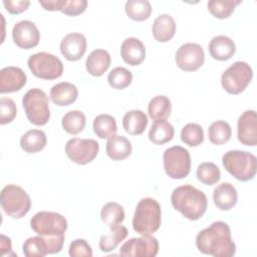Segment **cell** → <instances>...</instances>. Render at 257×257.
I'll list each match as a JSON object with an SVG mask.
<instances>
[{
  "label": "cell",
  "instance_id": "6da1fadb",
  "mask_svg": "<svg viewBox=\"0 0 257 257\" xmlns=\"http://www.w3.org/2000/svg\"><path fill=\"white\" fill-rule=\"evenodd\" d=\"M196 246L201 253L214 257H232L236 252L231 229L223 221L213 222L201 230L196 236Z\"/></svg>",
  "mask_w": 257,
  "mask_h": 257
},
{
  "label": "cell",
  "instance_id": "7a4b0ae2",
  "mask_svg": "<svg viewBox=\"0 0 257 257\" xmlns=\"http://www.w3.org/2000/svg\"><path fill=\"white\" fill-rule=\"evenodd\" d=\"M171 202L178 212L191 221L201 219L208 207L205 193L188 184L179 186L173 191Z\"/></svg>",
  "mask_w": 257,
  "mask_h": 257
},
{
  "label": "cell",
  "instance_id": "3957f363",
  "mask_svg": "<svg viewBox=\"0 0 257 257\" xmlns=\"http://www.w3.org/2000/svg\"><path fill=\"white\" fill-rule=\"evenodd\" d=\"M162 222V210L159 202L153 198H143L137 205L133 218V228L140 235H152Z\"/></svg>",
  "mask_w": 257,
  "mask_h": 257
},
{
  "label": "cell",
  "instance_id": "277c9868",
  "mask_svg": "<svg viewBox=\"0 0 257 257\" xmlns=\"http://www.w3.org/2000/svg\"><path fill=\"white\" fill-rule=\"evenodd\" d=\"M222 164L230 175L241 182L251 181L256 175V157L246 151H228L222 157Z\"/></svg>",
  "mask_w": 257,
  "mask_h": 257
},
{
  "label": "cell",
  "instance_id": "5b68a950",
  "mask_svg": "<svg viewBox=\"0 0 257 257\" xmlns=\"http://www.w3.org/2000/svg\"><path fill=\"white\" fill-rule=\"evenodd\" d=\"M22 106L31 123L41 126L48 122L50 118L49 100L42 89H29L22 97Z\"/></svg>",
  "mask_w": 257,
  "mask_h": 257
},
{
  "label": "cell",
  "instance_id": "8992f818",
  "mask_svg": "<svg viewBox=\"0 0 257 257\" xmlns=\"http://www.w3.org/2000/svg\"><path fill=\"white\" fill-rule=\"evenodd\" d=\"M0 204L3 211L14 219L24 217L31 208L29 195L21 187L10 184L1 190Z\"/></svg>",
  "mask_w": 257,
  "mask_h": 257
},
{
  "label": "cell",
  "instance_id": "52a82bcc",
  "mask_svg": "<svg viewBox=\"0 0 257 257\" xmlns=\"http://www.w3.org/2000/svg\"><path fill=\"white\" fill-rule=\"evenodd\" d=\"M253 78V70L245 61H236L221 75V85L230 94H239L245 90Z\"/></svg>",
  "mask_w": 257,
  "mask_h": 257
},
{
  "label": "cell",
  "instance_id": "ba28073f",
  "mask_svg": "<svg viewBox=\"0 0 257 257\" xmlns=\"http://www.w3.org/2000/svg\"><path fill=\"white\" fill-rule=\"evenodd\" d=\"M30 227L37 235L48 238L64 237L67 221L61 214L40 211L31 218Z\"/></svg>",
  "mask_w": 257,
  "mask_h": 257
},
{
  "label": "cell",
  "instance_id": "9c48e42d",
  "mask_svg": "<svg viewBox=\"0 0 257 257\" xmlns=\"http://www.w3.org/2000/svg\"><path fill=\"white\" fill-rule=\"evenodd\" d=\"M32 74L40 79L52 80L60 77L63 72V63L55 55L48 52H37L27 60Z\"/></svg>",
  "mask_w": 257,
  "mask_h": 257
},
{
  "label": "cell",
  "instance_id": "30bf717a",
  "mask_svg": "<svg viewBox=\"0 0 257 257\" xmlns=\"http://www.w3.org/2000/svg\"><path fill=\"white\" fill-rule=\"evenodd\" d=\"M166 174L175 180L186 178L191 172V156L187 149L174 146L167 149L163 155Z\"/></svg>",
  "mask_w": 257,
  "mask_h": 257
},
{
  "label": "cell",
  "instance_id": "8fae6325",
  "mask_svg": "<svg viewBox=\"0 0 257 257\" xmlns=\"http://www.w3.org/2000/svg\"><path fill=\"white\" fill-rule=\"evenodd\" d=\"M99 151V145L92 139L73 138L67 141L65 153L68 159L77 165H86L92 162Z\"/></svg>",
  "mask_w": 257,
  "mask_h": 257
},
{
  "label": "cell",
  "instance_id": "7c38bea8",
  "mask_svg": "<svg viewBox=\"0 0 257 257\" xmlns=\"http://www.w3.org/2000/svg\"><path fill=\"white\" fill-rule=\"evenodd\" d=\"M159 241L151 235L131 238L125 241L120 249L119 255L128 257H155L159 252Z\"/></svg>",
  "mask_w": 257,
  "mask_h": 257
},
{
  "label": "cell",
  "instance_id": "4fadbf2b",
  "mask_svg": "<svg viewBox=\"0 0 257 257\" xmlns=\"http://www.w3.org/2000/svg\"><path fill=\"white\" fill-rule=\"evenodd\" d=\"M175 60L180 69L189 72L195 71L204 64L205 52L200 44L188 42L179 47Z\"/></svg>",
  "mask_w": 257,
  "mask_h": 257
},
{
  "label": "cell",
  "instance_id": "5bb4252c",
  "mask_svg": "<svg viewBox=\"0 0 257 257\" xmlns=\"http://www.w3.org/2000/svg\"><path fill=\"white\" fill-rule=\"evenodd\" d=\"M12 39L19 48L31 49L38 45L40 32L32 21L21 20L13 26Z\"/></svg>",
  "mask_w": 257,
  "mask_h": 257
},
{
  "label": "cell",
  "instance_id": "9a60e30c",
  "mask_svg": "<svg viewBox=\"0 0 257 257\" xmlns=\"http://www.w3.org/2000/svg\"><path fill=\"white\" fill-rule=\"evenodd\" d=\"M62 245L51 241L48 238L37 235L28 238L22 246L23 254L26 257H43L47 254H55L61 251Z\"/></svg>",
  "mask_w": 257,
  "mask_h": 257
},
{
  "label": "cell",
  "instance_id": "2e32d148",
  "mask_svg": "<svg viewBox=\"0 0 257 257\" xmlns=\"http://www.w3.org/2000/svg\"><path fill=\"white\" fill-rule=\"evenodd\" d=\"M237 137L241 144L255 147L257 145V115L253 109L245 110L238 118Z\"/></svg>",
  "mask_w": 257,
  "mask_h": 257
},
{
  "label": "cell",
  "instance_id": "e0dca14e",
  "mask_svg": "<svg viewBox=\"0 0 257 257\" xmlns=\"http://www.w3.org/2000/svg\"><path fill=\"white\" fill-rule=\"evenodd\" d=\"M86 47L85 36L78 32L68 33L60 42V52L69 61L79 60L84 55Z\"/></svg>",
  "mask_w": 257,
  "mask_h": 257
},
{
  "label": "cell",
  "instance_id": "ac0fdd59",
  "mask_svg": "<svg viewBox=\"0 0 257 257\" xmlns=\"http://www.w3.org/2000/svg\"><path fill=\"white\" fill-rule=\"evenodd\" d=\"M27 81L25 72L17 66H7L0 70V92L10 93L20 90Z\"/></svg>",
  "mask_w": 257,
  "mask_h": 257
},
{
  "label": "cell",
  "instance_id": "d6986e66",
  "mask_svg": "<svg viewBox=\"0 0 257 257\" xmlns=\"http://www.w3.org/2000/svg\"><path fill=\"white\" fill-rule=\"evenodd\" d=\"M122 60L132 65H140L146 58V47L137 37H128L123 40L120 46Z\"/></svg>",
  "mask_w": 257,
  "mask_h": 257
},
{
  "label": "cell",
  "instance_id": "ffe728a7",
  "mask_svg": "<svg viewBox=\"0 0 257 257\" xmlns=\"http://www.w3.org/2000/svg\"><path fill=\"white\" fill-rule=\"evenodd\" d=\"M78 96L77 87L67 81H62L54 84L49 92L51 101L59 106H66L72 104Z\"/></svg>",
  "mask_w": 257,
  "mask_h": 257
},
{
  "label": "cell",
  "instance_id": "44dd1931",
  "mask_svg": "<svg viewBox=\"0 0 257 257\" xmlns=\"http://www.w3.org/2000/svg\"><path fill=\"white\" fill-rule=\"evenodd\" d=\"M213 201L215 206L222 211H229L238 202L236 188L230 183H222L213 191Z\"/></svg>",
  "mask_w": 257,
  "mask_h": 257
},
{
  "label": "cell",
  "instance_id": "7402d4cb",
  "mask_svg": "<svg viewBox=\"0 0 257 257\" xmlns=\"http://www.w3.org/2000/svg\"><path fill=\"white\" fill-rule=\"evenodd\" d=\"M210 55L219 61H225L230 59L236 51V45L234 41L225 35H218L211 39L208 45Z\"/></svg>",
  "mask_w": 257,
  "mask_h": 257
},
{
  "label": "cell",
  "instance_id": "603a6c76",
  "mask_svg": "<svg viewBox=\"0 0 257 257\" xmlns=\"http://www.w3.org/2000/svg\"><path fill=\"white\" fill-rule=\"evenodd\" d=\"M152 32L159 42H168L176 33V22L170 14H161L153 22Z\"/></svg>",
  "mask_w": 257,
  "mask_h": 257
},
{
  "label": "cell",
  "instance_id": "cb8c5ba5",
  "mask_svg": "<svg viewBox=\"0 0 257 257\" xmlns=\"http://www.w3.org/2000/svg\"><path fill=\"white\" fill-rule=\"evenodd\" d=\"M110 55L104 49L92 50L85 60V67L92 76H101L110 65Z\"/></svg>",
  "mask_w": 257,
  "mask_h": 257
},
{
  "label": "cell",
  "instance_id": "d4e9b609",
  "mask_svg": "<svg viewBox=\"0 0 257 257\" xmlns=\"http://www.w3.org/2000/svg\"><path fill=\"white\" fill-rule=\"evenodd\" d=\"M133 147L131 142L123 136H112L107 139L105 152L112 161H121L131 156Z\"/></svg>",
  "mask_w": 257,
  "mask_h": 257
},
{
  "label": "cell",
  "instance_id": "484cf974",
  "mask_svg": "<svg viewBox=\"0 0 257 257\" xmlns=\"http://www.w3.org/2000/svg\"><path fill=\"white\" fill-rule=\"evenodd\" d=\"M148 122V116L140 109L128 110L122 117V126L131 136L142 135L147 128Z\"/></svg>",
  "mask_w": 257,
  "mask_h": 257
},
{
  "label": "cell",
  "instance_id": "4316f807",
  "mask_svg": "<svg viewBox=\"0 0 257 257\" xmlns=\"http://www.w3.org/2000/svg\"><path fill=\"white\" fill-rule=\"evenodd\" d=\"M46 143V135L41 130H30L20 139L21 149L28 154H35L42 151Z\"/></svg>",
  "mask_w": 257,
  "mask_h": 257
},
{
  "label": "cell",
  "instance_id": "83f0119b",
  "mask_svg": "<svg viewBox=\"0 0 257 257\" xmlns=\"http://www.w3.org/2000/svg\"><path fill=\"white\" fill-rule=\"evenodd\" d=\"M174 126L166 119L155 121L149 131V140L155 145H164L173 140Z\"/></svg>",
  "mask_w": 257,
  "mask_h": 257
},
{
  "label": "cell",
  "instance_id": "f1b7e54d",
  "mask_svg": "<svg viewBox=\"0 0 257 257\" xmlns=\"http://www.w3.org/2000/svg\"><path fill=\"white\" fill-rule=\"evenodd\" d=\"M92 128L94 134L99 139H109L117 132L116 120L110 114L101 113L94 117L92 122Z\"/></svg>",
  "mask_w": 257,
  "mask_h": 257
},
{
  "label": "cell",
  "instance_id": "f546056e",
  "mask_svg": "<svg viewBox=\"0 0 257 257\" xmlns=\"http://www.w3.org/2000/svg\"><path fill=\"white\" fill-rule=\"evenodd\" d=\"M149 116L157 121L167 119L172 112V103L168 96L157 95L153 97L148 105Z\"/></svg>",
  "mask_w": 257,
  "mask_h": 257
},
{
  "label": "cell",
  "instance_id": "4dcf8cb0",
  "mask_svg": "<svg viewBox=\"0 0 257 257\" xmlns=\"http://www.w3.org/2000/svg\"><path fill=\"white\" fill-rule=\"evenodd\" d=\"M127 229L124 226L118 225L114 228H111L109 233L102 235L99 239V249L103 253H108L113 251L120 242H122L127 237Z\"/></svg>",
  "mask_w": 257,
  "mask_h": 257
},
{
  "label": "cell",
  "instance_id": "1f68e13d",
  "mask_svg": "<svg viewBox=\"0 0 257 257\" xmlns=\"http://www.w3.org/2000/svg\"><path fill=\"white\" fill-rule=\"evenodd\" d=\"M100 219L109 229L120 225L124 220L123 207L116 202L106 203L101 208Z\"/></svg>",
  "mask_w": 257,
  "mask_h": 257
},
{
  "label": "cell",
  "instance_id": "d6a6232c",
  "mask_svg": "<svg viewBox=\"0 0 257 257\" xmlns=\"http://www.w3.org/2000/svg\"><path fill=\"white\" fill-rule=\"evenodd\" d=\"M124 10L130 19L145 21L151 16L152 5L148 0H128L125 2Z\"/></svg>",
  "mask_w": 257,
  "mask_h": 257
},
{
  "label": "cell",
  "instance_id": "836d02e7",
  "mask_svg": "<svg viewBox=\"0 0 257 257\" xmlns=\"http://www.w3.org/2000/svg\"><path fill=\"white\" fill-rule=\"evenodd\" d=\"M232 130L230 124L225 120H216L212 122L208 128L209 141L213 145H223L230 141Z\"/></svg>",
  "mask_w": 257,
  "mask_h": 257
},
{
  "label": "cell",
  "instance_id": "e575fe53",
  "mask_svg": "<svg viewBox=\"0 0 257 257\" xmlns=\"http://www.w3.org/2000/svg\"><path fill=\"white\" fill-rule=\"evenodd\" d=\"M86 118L80 110H70L66 112L61 120L63 130L69 135H77L81 133L85 126Z\"/></svg>",
  "mask_w": 257,
  "mask_h": 257
},
{
  "label": "cell",
  "instance_id": "d590c367",
  "mask_svg": "<svg viewBox=\"0 0 257 257\" xmlns=\"http://www.w3.org/2000/svg\"><path fill=\"white\" fill-rule=\"evenodd\" d=\"M197 179L207 186H212L218 183L221 179V172L217 165L212 162H204L197 168Z\"/></svg>",
  "mask_w": 257,
  "mask_h": 257
},
{
  "label": "cell",
  "instance_id": "8d00e7d4",
  "mask_svg": "<svg viewBox=\"0 0 257 257\" xmlns=\"http://www.w3.org/2000/svg\"><path fill=\"white\" fill-rule=\"evenodd\" d=\"M240 3V0H211L208 1L207 7L214 17L218 19H225L231 16L236 6Z\"/></svg>",
  "mask_w": 257,
  "mask_h": 257
},
{
  "label": "cell",
  "instance_id": "74e56055",
  "mask_svg": "<svg viewBox=\"0 0 257 257\" xmlns=\"http://www.w3.org/2000/svg\"><path fill=\"white\" fill-rule=\"evenodd\" d=\"M181 140L189 147H198L204 142L203 127L195 122H189L181 131Z\"/></svg>",
  "mask_w": 257,
  "mask_h": 257
},
{
  "label": "cell",
  "instance_id": "f35d334b",
  "mask_svg": "<svg viewBox=\"0 0 257 257\" xmlns=\"http://www.w3.org/2000/svg\"><path fill=\"white\" fill-rule=\"evenodd\" d=\"M132 72L122 66L114 67L107 75V82L114 89H124L132 83Z\"/></svg>",
  "mask_w": 257,
  "mask_h": 257
},
{
  "label": "cell",
  "instance_id": "ab89813d",
  "mask_svg": "<svg viewBox=\"0 0 257 257\" xmlns=\"http://www.w3.org/2000/svg\"><path fill=\"white\" fill-rule=\"evenodd\" d=\"M17 114L16 104L9 97L0 98V123L6 124L11 122Z\"/></svg>",
  "mask_w": 257,
  "mask_h": 257
},
{
  "label": "cell",
  "instance_id": "60d3db41",
  "mask_svg": "<svg viewBox=\"0 0 257 257\" xmlns=\"http://www.w3.org/2000/svg\"><path fill=\"white\" fill-rule=\"evenodd\" d=\"M68 254L71 257H91L92 249L86 240L75 239L69 245Z\"/></svg>",
  "mask_w": 257,
  "mask_h": 257
},
{
  "label": "cell",
  "instance_id": "b9f144b4",
  "mask_svg": "<svg viewBox=\"0 0 257 257\" xmlns=\"http://www.w3.org/2000/svg\"><path fill=\"white\" fill-rule=\"evenodd\" d=\"M86 7V0H66L61 12L67 16H77L83 13Z\"/></svg>",
  "mask_w": 257,
  "mask_h": 257
},
{
  "label": "cell",
  "instance_id": "7bdbcfd3",
  "mask_svg": "<svg viewBox=\"0 0 257 257\" xmlns=\"http://www.w3.org/2000/svg\"><path fill=\"white\" fill-rule=\"evenodd\" d=\"M3 5L10 14H19L26 11L30 5L28 0H4Z\"/></svg>",
  "mask_w": 257,
  "mask_h": 257
},
{
  "label": "cell",
  "instance_id": "ee69618b",
  "mask_svg": "<svg viewBox=\"0 0 257 257\" xmlns=\"http://www.w3.org/2000/svg\"><path fill=\"white\" fill-rule=\"evenodd\" d=\"M66 0H48V1H39V4L43 9L47 11H61L65 4Z\"/></svg>",
  "mask_w": 257,
  "mask_h": 257
},
{
  "label": "cell",
  "instance_id": "f6af8a7d",
  "mask_svg": "<svg viewBox=\"0 0 257 257\" xmlns=\"http://www.w3.org/2000/svg\"><path fill=\"white\" fill-rule=\"evenodd\" d=\"M0 246H1V249H2V256H3L4 253H5V250H8V251L10 252L11 249H12V246H11V239L2 234V235H1Z\"/></svg>",
  "mask_w": 257,
  "mask_h": 257
}]
</instances>
